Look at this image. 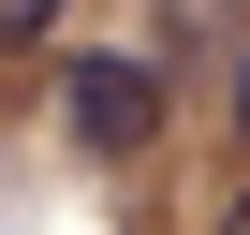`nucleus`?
Instances as JSON below:
<instances>
[{
  "instance_id": "f257e3e1",
  "label": "nucleus",
  "mask_w": 250,
  "mask_h": 235,
  "mask_svg": "<svg viewBox=\"0 0 250 235\" xmlns=\"http://www.w3.org/2000/svg\"><path fill=\"white\" fill-rule=\"evenodd\" d=\"M59 133L103 147V162H133V147L162 133V74H147V59H103V44L59 59Z\"/></svg>"
},
{
  "instance_id": "f03ea898",
  "label": "nucleus",
  "mask_w": 250,
  "mask_h": 235,
  "mask_svg": "<svg viewBox=\"0 0 250 235\" xmlns=\"http://www.w3.org/2000/svg\"><path fill=\"white\" fill-rule=\"evenodd\" d=\"M59 15H74V0H0V30H15V44H59Z\"/></svg>"
},
{
  "instance_id": "7ed1b4c3",
  "label": "nucleus",
  "mask_w": 250,
  "mask_h": 235,
  "mask_svg": "<svg viewBox=\"0 0 250 235\" xmlns=\"http://www.w3.org/2000/svg\"><path fill=\"white\" fill-rule=\"evenodd\" d=\"M221 133L250 147V44H235V88H221Z\"/></svg>"
},
{
  "instance_id": "20e7f679",
  "label": "nucleus",
  "mask_w": 250,
  "mask_h": 235,
  "mask_svg": "<svg viewBox=\"0 0 250 235\" xmlns=\"http://www.w3.org/2000/svg\"><path fill=\"white\" fill-rule=\"evenodd\" d=\"M221 235H250V191H235V206H221Z\"/></svg>"
}]
</instances>
